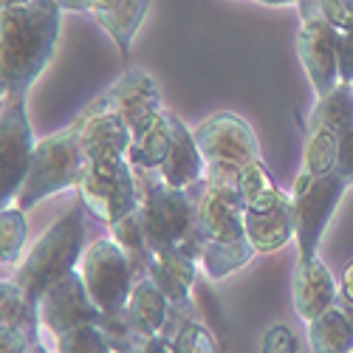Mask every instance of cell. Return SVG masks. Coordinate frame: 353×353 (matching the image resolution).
I'll return each mask as SVG.
<instances>
[{"label":"cell","instance_id":"obj_27","mask_svg":"<svg viewBox=\"0 0 353 353\" xmlns=\"http://www.w3.org/2000/svg\"><path fill=\"white\" fill-rule=\"evenodd\" d=\"M102 334L108 336L113 353H144L150 345V336H144L128 316V311H116V314H105L102 319Z\"/></svg>","mask_w":353,"mask_h":353},{"label":"cell","instance_id":"obj_20","mask_svg":"<svg viewBox=\"0 0 353 353\" xmlns=\"http://www.w3.org/2000/svg\"><path fill=\"white\" fill-rule=\"evenodd\" d=\"M128 316L133 325L144 334V336H161V331L167 328V319H170V300L164 297V291L156 285V280L147 274L141 280H136L133 291H130V300H128Z\"/></svg>","mask_w":353,"mask_h":353},{"label":"cell","instance_id":"obj_31","mask_svg":"<svg viewBox=\"0 0 353 353\" xmlns=\"http://www.w3.org/2000/svg\"><path fill=\"white\" fill-rule=\"evenodd\" d=\"M260 353H297V339H294V331L283 322L272 325L266 334H263V345Z\"/></svg>","mask_w":353,"mask_h":353},{"label":"cell","instance_id":"obj_26","mask_svg":"<svg viewBox=\"0 0 353 353\" xmlns=\"http://www.w3.org/2000/svg\"><path fill=\"white\" fill-rule=\"evenodd\" d=\"M238 190L243 195L246 210H266L272 203H277L283 195V190L272 181V175L266 167H263V161H252L241 170Z\"/></svg>","mask_w":353,"mask_h":353},{"label":"cell","instance_id":"obj_29","mask_svg":"<svg viewBox=\"0 0 353 353\" xmlns=\"http://www.w3.org/2000/svg\"><path fill=\"white\" fill-rule=\"evenodd\" d=\"M57 353H113L99 325H79L57 339Z\"/></svg>","mask_w":353,"mask_h":353},{"label":"cell","instance_id":"obj_18","mask_svg":"<svg viewBox=\"0 0 353 353\" xmlns=\"http://www.w3.org/2000/svg\"><path fill=\"white\" fill-rule=\"evenodd\" d=\"M198 266H201L198 257H192L187 249H164V252H153L147 274L156 280V285L164 291V297L170 300L172 308H181L190 303Z\"/></svg>","mask_w":353,"mask_h":353},{"label":"cell","instance_id":"obj_32","mask_svg":"<svg viewBox=\"0 0 353 353\" xmlns=\"http://www.w3.org/2000/svg\"><path fill=\"white\" fill-rule=\"evenodd\" d=\"M336 63H339V82L353 85V26L336 32Z\"/></svg>","mask_w":353,"mask_h":353},{"label":"cell","instance_id":"obj_15","mask_svg":"<svg viewBox=\"0 0 353 353\" xmlns=\"http://www.w3.org/2000/svg\"><path fill=\"white\" fill-rule=\"evenodd\" d=\"M105 94L110 99V108L128 122L130 130L141 128L144 122H150L153 116L161 113L159 88L150 79V74H144V71H128V74H122Z\"/></svg>","mask_w":353,"mask_h":353},{"label":"cell","instance_id":"obj_13","mask_svg":"<svg viewBox=\"0 0 353 353\" xmlns=\"http://www.w3.org/2000/svg\"><path fill=\"white\" fill-rule=\"evenodd\" d=\"M37 311H40V325L54 336V342L79 325H102L105 319V311L88 294L79 269L65 274L60 283H54L43 294Z\"/></svg>","mask_w":353,"mask_h":353},{"label":"cell","instance_id":"obj_28","mask_svg":"<svg viewBox=\"0 0 353 353\" xmlns=\"http://www.w3.org/2000/svg\"><path fill=\"white\" fill-rule=\"evenodd\" d=\"M26 243V210L20 207H6L0 212V263L6 266H14L20 260Z\"/></svg>","mask_w":353,"mask_h":353},{"label":"cell","instance_id":"obj_36","mask_svg":"<svg viewBox=\"0 0 353 353\" xmlns=\"http://www.w3.org/2000/svg\"><path fill=\"white\" fill-rule=\"evenodd\" d=\"M63 12H94V0H60Z\"/></svg>","mask_w":353,"mask_h":353},{"label":"cell","instance_id":"obj_30","mask_svg":"<svg viewBox=\"0 0 353 353\" xmlns=\"http://www.w3.org/2000/svg\"><path fill=\"white\" fill-rule=\"evenodd\" d=\"M37 339L40 334L26 325H0V353H28Z\"/></svg>","mask_w":353,"mask_h":353},{"label":"cell","instance_id":"obj_39","mask_svg":"<svg viewBox=\"0 0 353 353\" xmlns=\"http://www.w3.org/2000/svg\"><path fill=\"white\" fill-rule=\"evenodd\" d=\"M28 353H51V350L46 347V342H43V339H37V342L32 345V350H28Z\"/></svg>","mask_w":353,"mask_h":353},{"label":"cell","instance_id":"obj_7","mask_svg":"<svg viewBox=\"0 0 353 353\" xmlns=\"http://www.w3.org/2000/svg\"><path fill=\"white\" fill-rule=\"evenodd\" d=\"M350 128H353V85L339 82L331 94L319 97L311 110L305 147H303V172L316 175V179L334 172L339 141Z\"/></svg>","mask_w":353,"mask_h":353},{"label":"cell","instance_id":"obj_37","mask_svg":"<svg viewBox=\"0 0 353 353\" xmlns=\"http://www.w3.org/2000/svg\"><path fill=\"white\" fill-rule=\"evenodd\" d=\"M144 353H175V350H172L170 339L156 336V339H150V345H147V350H144Z\"/></svg>","mask_w":353,"mask_h":353},{"label":"cell","instance_id":"obj_24","mask_svg":"<svg viewBox=\"0 0 353 353\" xmlns=\"http://www.w3.org/2000/svg\"><path fill=\"white\" fill-rule=\"evenodd\" d=\"M254 252L257 249L252 246L249 238H243V241H203L198 263L212 280H223L226 274L243 269L254 257Z\"/></svg>","mask_w":353,"mask_h":353},{"label":"cell","instance_id":"obj_17","mask_svg":"<svg viewBox=\"0 0 353 353\" xmlns=\"http://www.w3.org/2000/svg\"><path fill=\"white\" fill-rule=\"evenodd\" d=\"M291 294H294V308H297V314L305 322H311L322 311L334 308L339 300V288H336L328 266L319 257L297 260V269H294V280H291Z\"/></svg>","mask_w":353,"mask_h":353},{"label":"cell","instance_id":"obj_16","mask_svg":"<svg viewBox=\"0 0 353 353\" xmlns=\"http://www.w3.org/2000/svg\"><path fill=\"white\" fill-rule=\"evenodd\" d=\"M159 172L164 184L179 190H190L192 184L207 179V161H203L198 150L195 133H190L187 125L172 113H170V150Z\"/></svg>","mask_w":353,"mask_h":353},{"label":"cell","instance_id":"obj_23","mask_svg":"<svg viewBox=\"0 0 353 353\" xmlns=\"http://www.w3.org/2000/svg\"><path fill=\"white\" fill-rule=\"evenodd\" d=\"M147 12H150V0H119V3H113L110 9H97L94 17L110 34V40L119 46V51L128 54Z\"/></svg>","mask_w":353,"mask_h":353},{"label":"cell","instance_id":"obj_22","mask_svg":"<svg viewBox=\"0 0 353 353\" xmlns=\"http://www.w3.org/2000/svg\"><path fill=\"white\" fill-rule=\"evenodd\" d=\"M308 342L314 353H353V322L334 305L308 322Z\"/></svg>","mask_w":353,"mask_h":353},{"label":"cell","instance_id":"obj_11","mask_svg":"<svg viewBox=\"0 0 353 353\" xmlns=\"http://www.w3.org/2000/svg\"><path fill=\"white\" fill-rule=\"evenodd\" d=\"M37 150V141L28 125V113L23 99H6L3 116H0V203L3 210L17 201L32 159Z\"/></svg>","mask_w":353,"mask_h":353},{"label":"cell","instance_id":"obj_2","mask_svg":"<svg viewBox=\"0 0 353 353\" xmlns=\"http://www.w3.org/2000/svg\"><path fill=\"white\" fill-rule=\"evenodd\" d=\"M136 181L141 190V223L147 232V243L153 252L164 249H187L192 257H201V234L195 198L190 190H179L161 181L159 170L133 167Z\"/></svg>","mask_w":353,"mask_h":353},{"label":"cell","instance_id":"obj_25","mask_svg":"<svg viewBox=\"0 0 353 353\" xmlns=\"http://www.w3.org/2000/svg\"><path fill=\"white\" fill-rule=\"evenodd\" d=\"M110 238L125 249L130 266L136 272V280L147 277V269H150V260H153V249H150V243H147V232H144L141 210L139 207L130 215H125L116 223H110Z\"/></svg>","mask_w":353,"mask_h":353},{"label":"cell","instance_id":"obj_12","mask_svg":"<svg viewBox=\"0 0 353 353\" xmlns=\"http://www.w3.org/2000/svg\"><path fill=\"white\" fill-rule=\"evenodd\" d=\"M195 192V215L201 241H243L246 238V203L234 184L203 179L190 187Z\"/></svg>","mask_w":353,"mask_h":353},{"label":"cell","instance_id":"obj_9","mask_svg":"<svg viewBox=\"0 0 353 353\" xmlns=\"http://www.w3.org/2000/svg\"><path fill=\"white\" fill-rule=\"evenodd\" d=\"M79 274L88 285V294L105 314L125 311L130 291L136 285V272L125 249L113 238H99L91 246H85L79 260Z\"/></svg>","mask_w":353,"mask_h":353},{"label":"cell","instance_id":"obj_38","mask_svg":"<svg viewBox=\"0 0 353 353\" xmlns=\"http://www.w3.org/2000/svg\"><path fill=\"white\" fill-rule=\"evenodd\" d=\"M336 305H339V308H342V311H345V316H347V319H350V322H353V303H345V300H342V297H339V300H336Z\"/></svg>","mask_w":353,"mask_h":353},{"label":"cell","instance_id":"obj_14","mask_svg":"<svg viewBox=\"0 0 353 353\" xmlns=\"http://www.w3.org/2000/svg\"><path fill=\"white\" fill-rule=\"evenodd\" d=\"M130 128L119 113L110 108L108 94L94 99L85 108V125H82V153L85 161H110V159H128L130 150Z\"/></svg>","mask_w":353,"mask_h":353},{"label":"cell","instance_id":"obj_33","mask_svg":"<svg viewBox=\"0 0 353 353\" xmlns=\"http://www.w3.org/2000/svg\"><path fill=\"white\" fill-rule=\"evenodd\" d=\"M319 6L336 32H345L353 26V0H319Z\"/></svg>","mask_w":353,"mask_h":353},{"label":"cell","instance_id":"obj_4","mask_svg":"<svg viewBox=\"0 0 353 353\" xmlns=\"http://www.w3.org/2000/svg\"><path fill=\"white\" fill-rule=\"evenodd\" d=\"M82 125H85V110L74 119V125L37 141L32 170H28V179L14 201L20 210H32L48 195H57L68 187H79L85 170Z\"/></svg>","mask_w":353,"mask_h":353},{"label":"cell","instance_id":"obj_3","mask_svg":"<svg viewBox=\"0 0 353 353\" xmlns=\"http://www.w3.org/2000/svg\"><path fill=\"white\" fill-rule=\"evenodd\" d=\"M82 254H85L82 210H71L40 234V241L34 243L32 252H28V257L20 266L14 283L26 291L28 303L37 308L40 300H43V294L54 283H60L65 274L79 269Z\"/></svg>","mask_w":353,"mask_h":353},{"label":"cell","instance_id":"obj_21","mask_svg":"<svg viewBox=\"0 0 353 353\" xmlns=\"http://www.w3.org/2000/svg\"><path fill=\"white\" fill-rule=\"evenodd\" d=\"M130 136L133 139H130L128 161L133 167L159 170L167 159V150H170V113L161 110L150 122H144L141 128L130 130Z\"/></svg>","mask_w":353,"mask_h":353},{"label":"cell","instance_id":"obj_1","mask_svg":"<svg viewBox=\"0 0 353 353\" xmlns=\"http://www.w3.org/2000/svg\"><path fill=\"white\" fill-rule=\"evenodd\" d=\"M60 0H28L0 12V91L23 99L46 71L60 40Z\"/></svg>","mask_w":353,"mask_h":353},{"label":"cell","instance_id":"obj_41","mask_svg":"<svg viewBox=\"0 0 353 353\" xmlns=\"http://www.w3.org/2000/svg\"><path fill=\"white\" fill-rule=\"evenodd\" d=\"M0 3H3V9H9V6H23L28 0H0Z\"/></svg>","mask_w":353,"mask_h":353},{"label":"cell","instance_id":"obj_40","mask_svg":"<svg viewBox=\"0 0 353 353\" xmlns=\"http://www.w3.org/2000/svg\"><path fill=\"white\" fill-rule=\"evenodd\" d=\"M257 3H266V6H285V3H297V0H257Z\"/></svg>","mask_w":353,"mask_h":353},{"label":"cell","instance_id":"obj_10","mask_svg":"<svg viewBox=\"0 0 353 353\" xmlns=\"http://www.w3.org/2000/svg\"><path fill=\"white\" fill-rule=\"evenodd\" d=\"M297 6H300V34H297L300 60L316 97H325L339 85L336 28L322 12L319 0H297Z\"/></svg>","mask_w":353,"mask_h":353},{"label":"cell","instance_id":"obj_8","mask_svg":"<svg viewBox=\"0 0 353 353\" xmlns=\"http://www.w3.org/2000/svg\"><path fill=\"white\" fill-rule=\"evenodd\" d=\"M79 198L85 210L108 226L130 215L141 203V190L136 181L133 164L128 159L110 161H85L79 179Z\"/></svg>","mask_w":353,"mask_h":353},{"label":"cell","instance_id":"obj_6","mask_svg":"<svg viewBox=\"0 0 353 353\" xmlns=\"http://www.w3.org/2000/svg\"><path fill=\"white\" fill-rule=\"evenodd\" d=\"M347 179L334 170L328 175H308L300 170L297 181L291 192V207H294V238L300 243V260H311L319 252L322 234L331 223L336 203L347 190Z\"/></svg>","mask_w":353,"mask_h":353},{"label":"cell","instance_id":"obj_5","mask_svg":"<svg viewBox=\"0 0 353 353\" xmlns=\"http://www.w3.org/2000/svg\"><path fill=\"white\" fill-rule=\"evenodd\" d=\"M198 150L207 161V179L238 187L241 170L260 161V147L252 128L234 113H215L195 130Z\"/></svg>","mask_w":353,"mask_h":353},{"label":"cell","instance_id":"obj_34","mask_svg":"<svg viewBox=\"0 0 353 353\" xmlns=\"http://www.w3.org/2000/svg\"><path fill=\"white\" fill-rule=\"evenodd\" d=\"M336 170L353 184V128L342 136L339 141V153H336Z\"/></svg>","mask_w":353,"mask_h":353},{"label":"cell","instance_id":"obj_19","mask_svg":"<svg viewBox=\"0 0 353 353\" xmlns=\"http://www.w3.org/2000/svg\"><path fill=\"white\" fill-rule=\"evenodd\" d=\"M246 238L257 252H277L294 238V207L291 195H280L266 210H246Z\"/></svg>","mask_w":353,"mask_h":353},{"label":"cell","instance_id":"obj_35","mask_svg":"<svg viewBox=\"0 0 353 353\" xmlns=\"http://www.w3.org/2000/svg\"><path fill=\"white\" fill-rule=\"evenodd\" d=\"M339 297L345 303H353V260L345 266V274H342V285H339Z\"/></svg>","mask_w":353,"mask_h":353}]
</instances>
